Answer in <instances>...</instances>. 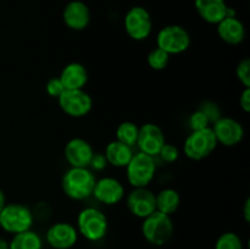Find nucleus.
Instances as JSON below:
<instances>
[{"label": "nucleus", "mask_w": 250, "mask_h": 249, "mask_svg": "<svg viewBox=\"0 0 250 249\" xmlns=\"http://www.w3.org/2000/svg\"><path fill=\"white\" fill-rule=\"evenodd\" d=\"M141 228L144 239L149 244L161 247L172 238L175 227L171 216L155 210L153 214L144 217Z\"/></svg>", "instance_id": "3"}, {"label": "nucleus", "mask_w": 250, "mask_h": 249, "mask_svg": "<svg viewBox=\"0 0 250 249\" xmlns=\"http://www.w3.org/2000/svg\"><path fill=\"white\" fill-rule=\"evenodd\" d=\"M107 166V161L105 159L104 153H94L92 156V160H90L89 166L88 167L92 171H103Z\"/></svg>", "instance_id": "30"}, {"label": "nucleus", "mask_w": 250, "mask_h": 249, "mask_svg": "<svg viewBox=\"0 0 250 249\" xmlns=\"http://www.w3.org/2000/svg\"><path fill=\"white\" fill-rule=\"evenodd\" d=\"M236 76L244 88H250V60L248 58L239 61L236 67Z\"/></svg>", "instance_id": "27"}, {"label": "nucleus", "mask_w": 250, "mask_h": 249, "mask_svg": "<svg viewBox=\"0 0 250 249\" xmlns=\"http://www.w3.org/2000/svg\"><path fill=\"white\" fill-rule=\"evenodd\" d=\"M159 158L167 164H172L180 158V150L177 146L172 143H165L158 154Z\"/></svg>", "instance_id": "28"}, {"label": "nucleus", "mask_w": 250, "mask_h": 249, "mask_svg": "<svg viewBox=\"0 0 250 249\" xmlns=\"http://www.w3.org/2000/svg\"><path fill=\"white\" fill-rule=\"evenodd\" d=\"M58 103L60 109L73 119L87 116L93 109V98L84 89H65Z\"/></svg>", "instance_id": "9"}, {"label": "nucleus", "mask_w": 250, "mask_h": 249, "mask_svg": "<svg viewBox=\"0 0 250 249\" xmlns=\"http://www.w3.org/2000/svg\"><path fill=\"white\" fill-rule=\"evenodd\" d=\"M124 27L129 38L142 42L153 32V20L146 7L133 6L125 15Z\"/></svg>", "instance_id": "8"}, {"label": "nucleus", "mask_w": 250, "mask_h": 249, "mask_svg": "<svg viewBox=\"0 0 250 249\" xmlns=\"http://www.w3.org/2000/svg\"><path fill=\"white\" fill-rule=\"evenodd\" d=\"M198 15L205 22L217 24L229 15V9L225 0H194Z\"/></svg>", "instance_id": "19"}, {"label": "nucleus", "mask_w": 250, "mask_h": 249, "mask_svg": "<svg viewBox=\"0 0 250 249\" xmlns=\"http://www.w3.org/2000/svg\"><path fill=\"white\" fill-rule=\"evenodd\" d=\"M214 249H244L243 239L236 232H225L216 239Z\"/></svg>", "instance_id": "25"}, {"label": "nucleus", "mask_w": 250, "mask_h": 249, "mask_svg": "<svg viewBox=\"0 0 250 249\" xmlns=\"http://www.w3.org/2000/svg\"><path fill=\"white\" fill-rule=\"evenodd\" d=\"M217 141L211 127L192 131L183 143V153L193 161L207 159L216 149Z\"/></svg>", "instance_id": "6"}, {"label": "nucleus", "mask_w": 250, "mask_h": 249, "mask_svg": "<svg viewBox=\"0 0 250 249\" xmlns=\"http://www.w3.org/2000/svg\"><path fill=\"white\" fill-rule=\"evenodd\" d=\"M125 168H126L127 182L132 187H148L155 177V158L146 155L142 151H137L133 154V156Z\"/></svg>", "instance_id": "5"}, {"label": "nucleus", "mask_w": 250, "mask_h": 249, "mask_svg": "<svg viewBox=\"0 0 250 249\" xmlns=\"http://www.w3.org/2000/svg\"><path fill=\"white\" fill-rule=\"evenodd\" d=\"M165 143V134H164L163 128L159 124L148 122V124H144L143 126L139 127L138 138H137L136 143L139 151L156 158Z\"/></svg>", "instance_id": "12"}, {"label": "nucleus", "mask_w": 250, "mask_h": 249, "mask_svg": "<svg viewBox=\"0 0 250 249\" xmlns=\"http://www.w3.org/2000/svg\"><path fill=\"white\" fill-rule=\"evenodd\" d=\"M212 132L217 144L224 146H234L241 143L244 138V127L238 120L229 116H221L212 124Z\"/></svg>", "instance_id": "10"}, {"label": "nucleus", "mask_w": 250, "mask_h": 249, "mask_svg": "<svg viewBox=\"0 0 250 249\" xmlns=\"http://www.w3.org/2000/svg\"><path fill=\"white\" fill-rule=\"evenodd\" d=\"M239 106L246 114L250 112V88H244L239 95Z\"/></svg>", "instance_id": "32"}, {"label": "nucleus", "mask_w": 250, "mask_h": 249, "mask_svg": "<svg viewBox=\"0 0 250 249\" xmlns=\"http://www.w3.org/2000/svg\"><path fill=\"white\" fill-rule=\"evenodd\" d=\"M133 148L119 141H111L105 146L104 155L107 164L114 167H126L133 156Z\"/></svg>", "instance_id": "20"}, {"label": "nucleus", "mask_w": 250, "mask_h": 249, "mask_svg": "<svg viewBox=\"0 0 250 249\" xmlns=\"http://www.w3.org/2000/svg\"><path fill=\"white\" fill-rule=\"evenodd\" d=\"M126 205L133 216L143 220L156 210L155 193L148 187L133 188L127 195Z\"/></svg>", "instance_id": "13"}, {"label": "nucleus", "mask_w": 250, "mask_h": 249, "mask_svg": "<svg viewBox=\"0 0 250 249\" xmlns=\"http://www.w3.org/2000/svg\"><path fill=\"white\" fill-rule=\"evenodd\" d=\"M171 55H168L166 51H164L160 48H154L153 50L149 51L148 56H146V62L148 66L154 71H161L166 68V66L170 62Z\"/></svg>", "instance_id": "24"}, {"label": "nucleus", "mask_w": 250, "mask_h": 249, "mask_svg": "<svg viewBox=\"0 0 250 249\" xmlns=\"http://www.w3.org/2000/svg\"><path fill=\"white\" fill-rule=\"evenodd\" d=\"M59 78L65 89H84L89 75L83 63L70 62L61 70Z\"/></svg>", "instance_id": "18"}, {"label": "nucleus", "mask_w": 250, "mask_h": 249, "mask_svg": "<svg viewBox=\"0 0 250 249\" xmlns=\"http://www.w3.org/2000/svg\"><path fill=\"white\" fill-rule=\"evenodd\" d=\"M93 154L92 144L80 137L70 139L63 149V156L70 167H88Z\"/></svg>", "instance_id": "15"}, {"label": "nucleus", "mask_w": 250, "mask_h": 249, "mask_svg": "<svg viewBox=\"0 0 250 249\" xmlns=\"http://www.w3.org/2000/svg\"><path fill=\"white\" fill-rule=\"evenodd\" d=\"M45 90H46V93H48L49 97L56 98V99H58V98L62 94V92L65 90V88H63L60 78L53 77V78H50L48 82H46Z\"/></svg>", "instance_id": "29"}, {"label": "nucleus", "mask_w": 250, "mask_h": 249, "mask_svg": "<svg viewBox=\"0 0 250 249\" xmlns=\"http://www.w3.org/2000/svg\"><path fill=\"white\" fill-rule=\"evenodd\" d=\"M192 37L189 32L180 24H167L156 34V46L168 55H178L189 49Z\"/></svg>", "instance_id": "7"}, {"label": "nucleus", "mask_w": 250, "mask_h": 249, "mask_svg": "<svg viewBox=\"0 0 250 249\" xmlns=\"http://www.w3.org/2000/svg\"><path fill=\"white\" fill-rule=\"evenodd\" d=\"M78 237L80 234L75 225L59 221L46 229L45 241L53 249H71L76 246Z\"/></svg>", "instance_id": "11"}, {"label": "nucleus", "mask_w": 250, "mask_h": 249, "mask_svg": "<svg viewBox=\"0 0 250 249\" xmlns=\"http://www.w3.org/2000/svg\"><path fill=\"white\" fill-rule=\"evenodd\" d=\"M0 249H9V242L5 241L4 238H0Z\"/></svg>", "instance_id": "35"}, {"label": "nucleus", "mask_w": 250, "mask_h": 249, "mask_svg": "<svg viewBox=\"0 0 250 249\" xmlns=\"http://www.w3.org/2000/svg\"><path fill=\"white\" fill-rule=\"evenodd\" d=\"M95 181L97 178L89 167H70L63 173L61 187L66 197L81 202L92 195Z\"/></svg>", "instance_id": "1"}, {"label": "nucleus", "mask_w": 250, "mask_h": 249, "mask_svg": "<svg viewBox=\"0 0 250 249\" xmlns=\"http://www.w3.org/2000/svg\"><path fill=\"white\" fill-rule=\"evenodd\" d=\"M76 228L83 238L94 243L105 238L109 231V221L102 210L87 207L78 212Z\"/></svg>", "instance_id": "2"}, {"label": "nucleus", "mask_w": 250, "mask_h": 249, "mask_svg": "<svg viewBox=\"0 0 250 249\" xmlns=\"http://www.w3.org/2000/svg\"><path fill=\"white\" fill-rule=\"evenodd\" d=\"M125 193L126 190L121 181L106 176L95 181L92 195L99 203L110 207V205L119 204L125 198Z\"/></svg>", "instance_id": "14"}, {"label": "nucleus", "mask_w": 250, "mask_h": 249, "mask_svg": "<svg viewBox=\"0 0 250 249\" xmlns=\"http://www.w3.org/2000/svg\"><path fill=\"white\" fill-rule=\"evenodd\" d=\"M138 131L139 127L137 126L134 122L132 121H124L117 126L115 134H116V141L121 142V143L127 144V145L133 148L137 143V138H138Z\"/></svg>", "instance_id": "23"}, {"label": "nucleus", "mask_w": 250, "mask_h": 249, "mask_svg": "<svg viewBox=\"0 0 250 249\" xmlns=\"http://www.w3.org/2000/svg\"><path fill=\"white\" fill-rule=\"evenodd\" d=\"M200 110H203V111L205 112L208 119H209L210 122H212V124H214L217 119L221 117L219 107H217V105L212 104V103H208L207 105H203V106H200Z\"/></svg>", "instance_id": "31"}, {"label": "nucleus", "mask_w": 250, "mask_h": 249, "mask_svg": "<svg viewBox=\"0 0 250 249\" xmlns=\"http://www.w3.org/2000/svg\"><path fill=\"white\" fill-rule=\"evenodd\" d=\"M217 36L229 45H238L246 38V27L236 16H226L216 24Z\"/></svg>", "instance_id": "17"}, {"label": "nucleus", "mask_w": 250, "mask_h": 249, "mask_svg": "<svg viewBox=\"0 0 250 249\" xmlns=\"http://www.w3.org/2000/svg\"><path fill=\"white\" fill-rule=\"evenodd\" d=\"M6 204V197H5V193L2 192V189L0 188V211H1L2 208Z\"/></svg>", "instance_id": "34"}, {"label": "nucleus", "mask_w": 250, "mask_h": 249, "mask_svg": "<svg viewBox=\"0 0 250 249\" xmlns=\"http://www.w3.org/2000/svg\"><path fill=\"white\" fill-rule=\"evenodd\" d=\"M44 242L42 237L33 229L12 234L9 242V249H43Z\"/></svg>", "instance_id": "22"}, {"label": "nucleus", "mask_w": 250, "mask_h": 249, "mask_svg": "<svg viewBox=\"0 0 250 249\" xmlns=\"http://www.w3.org/2000/svg\"><path fill=\"white\" fill-rule=\"evenodd\" d=\"M210 124H211L210 120L208 119L205 112L200 109L195 110V111L189 116V120H188V124H189L192 131L208 128V127H210Z\"/></svg>", "instance_id": "26"}, {"label": "nucleus", "mask_w": 250, "mask_h": 249, "mask_svg": "<svg viewBox=\"0 0 250 249\" xmlns=\"http://www.w3.org/2000/svg\"><path fill=\"white\" fill-rule=\"evenodd\" d=\"M243 216H244V220H246V222H249V220H250V199L249 198L246 200V203H244Z\"/></svg>", "instance_id": "33"}, {"label": "nucleus", "mask_w": 250, "mask_h": 249, "mask_svg": "<svg viewBox=\"0 0 250 249\" xmlns=\"http://www.w3.org/2000/svg\"><path fill=\"white\" fill-rule=\"evenodd\" d=\"M156 210L163 214H175L181 205V194L175 188H164L158 194H155Z\"/></svg>", "instance_id": "21"}, {"label": "nucleus", "mask_w": 250, "mask_h": 249, "mask_svg": "<svg viewBox=\"0 0 250 249\" xmlns=\"http://www.w3.org/2000/svg\"><path fill=\"white\" fill-rule=\"evenodd\" d=\"M33 222V212L24 204L9 203L0 211V227L6 233L16 234L31 229Z\"/></svg>", "instance_id": "4"}, {"label": "nucleus", "mask_w": 250, "mask_h": 249, "mask_svg": "<svg viewBox=\"0 0 250 249\" xmlns=\"http://www.w3.org/2000/svg\"><path fill=\"white\" fill-rule=\"evenodd\" d=\"M62 20L72 31H83L90 22L89 7L81 0H72L63 9Z\"/></svg>", "instance_id": "16"}]
</instances>
